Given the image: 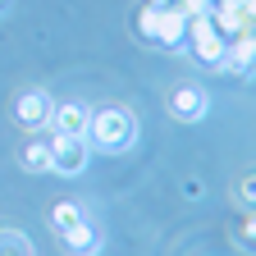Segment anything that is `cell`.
Here are the masks:
<instances>
[{"instance_id": "obj_15", "label": "cell", "mask_w": 256, "mask_h": 256, "mask_svg": "<svg viewBox=\"0 0 256 256\" xmlns=\"http://www.w3.org/2000/svg\"><path fill=\"white\" fill-rule=\"evenodd\" d=\"M178 5H183L188 14H210V5H215V0H178Z\"/></svg>"}, {"instance_id": "obj_14", "label": "cell", "mask_w": 256, "mask_h": 256, "mask_svg": "<svg viewBox=\"0 0 256 256\" xmlns=\"http://www.w3.org/2000/svg\"><path fill=\"white\" fill-rule=\"evenodd\" d=\"M238 242H242V252H256V210L242 220V229H238Z\"/></svg>"}, {"instance_id": "obj_16", "label": "cell", "mask_w": 256, "mask_h": 256, "mask_svg": "<svg viewBox=\"0 0 256 256\" xmlns=\"http://www.w3.org/2000/svg\"><path fill=\"white\" fill-rule=\"evenodd\" d=\"M242 18H247V32H256V0H242Z\"/></svg>"}, {"instance_id": "obj_8", "label": "cell", "mask_w": 256, "mask_h": 256, "mask_svg": "<svg viewBox=\"0 0 256 256\" xmlns=\"http://www.w3.org/2000/svg\"><path fill=\"white\" fill-rule=\"evenodd\" d=\"M224 64H229L234 74L252 78V74H256V32H242V37H234V42H229V55H224Z\"/></svg>"}, {"instance_id": "obj_10", "label": "cell", "mask_w": 256, "mask_h": 256, "mask_svg": "<svg viewBox=\"0 0 256 256\" xmlns=\"http://www.w3.org/2000/svg\"><path fill=\"white\" fill-rule=\"evenodd\" d=\"M18 165L28 170V174H50V142H23V151H18Z\"/></svg>"}, {"instance_id": "obj_6", "label": "cell", "mask_w": 256, "mask_h": 256, "mask_svg": "<svg viewBox=\"0 0 256 256\" xmlns=\"http://www.w3.org/2000/svg\"><path fill=\"white\" fill-rule=\"evenodd\" d=\"M170 114H174L178 124H202V119L210 114V96H206L202 87L183 82V87L170 92Z\"/></svg>"}, {"instance_id": "obj_12", "label": "cell", "mask_w": 256, "mask_h": 256, "mask_svg": "<svg viewBox=\"0 0 256 256\" xmlns=\"http://www.w3.org/2000/svg\"><path fill=\"white\" fill-rule=\"evenodd\" d=\"M0 256H32L28 234H18V229H0Z\"/></svg>"}, {"instance_id": "obj_2", "label": "cell", "mask_w": 256, "mask_h": 256, "mask_svg": "<svg viewBox=\"0 0 256 256\" xmlns=\"http://www.w3.org/2000/svg\"><path fill=\"white\" fill-rule=\"evenodd\" d=\"M188 42H192V55L206 69H220L224 55H229V37L210 23V14H188Z\"/></svg>"}, {"instance_id": "obj_7", "label": "cell", "mask_w": 256, "mask_h": 256, "mask_svg": "<svg viewBox=\"0 0 256 256\" xmlns=\"http://www.w3.org/2000/svg\"><path fill=\"white\" fill-rule=\"evenodd\" d=\"M87 124H92V110L82 101H64L50 114V133H60V138H87Z\"/></svg>"}, {"instance_id": "obj_5", "label": "cell", "mask_w": 256, "mask_h": 256, "mask_svg": "<svg viewBox=\"0 0 256 256\" xmlns=\"http://www.w3.org/2000/svg\"><path fill=\"white\" fill-rule=\"evenodd\" d=\"M50 114H55V101H50L42 87H28L18 96V106H14V119L28 128V133H46V128H50Z\"/></svg>"}, {"instance_id": "obj_9", "label": "cell", "mask_w": 256, "mask_h": 256, "mask_svg": "<svg viewBox=\"0 0 256 256\" xmlns=\"http://www.w3.org/2000/svg\"><path fill=\"white\" fill-rule=\"evenodd\" d=\"M64 247H69V256H96L101 252V229L92 220H82L74 229H64Z\"/></svg>"}, {"instance_id": "obj_18", "label": "cell", "mask_w": 256, "mask_h": 256, "mask_svg": "<svg viewBox=\"0 0 256 256\" xmlns=\"http://www.w3.org/2000/svg\"><path fill=\"white\" fill-rule=\"evenodd\" d=\"M5 10H10V0H0V14H5Z\"/></svg>"}, {"instance_id": "obj_17", "label": "cell", "mask_w": 256, "mask_h": 256, "mask_svg": "<svg viewBox=\"0 0 256 256\" xmlns=\"http://www.w3.org/2000/svg\"><path fill=\"white\" fill-rule=\"evenodd\" d=\"M146 5H156V10H165V5H178V0H146Z\"/></svg>"}, {"instance_id": "obj_1", "label": "cell", "mask_w": 256, "mask_h": 256, "mask_svg": "<svg viewBox=\"0 0 256 256\" xmlns=\"http://www.w3.org/2000/svg\"><path fill=\"white\" fill-rule=\"evenodd\" d=\"M87 142L96 151H106V156H124V151H133L138 142V114L133 110H124V106H106V110H96L92 124H87Z\"/></svg>"}, {"instance_id": "obj_3", "label": "cell", "mask_w": 256, "mask_h": 256, "mask_svg": "<svg viewBox=\"0 0 256 256\" xmlns=\"http://www.w3.org/2000/svg\"><path fill=\"white\" fill-rule=\"evenodd\" d=\"M87 165H92V146H87V138H60V133H50V174L78 178Z\"/></svg>"}, {"instance_id": "obj_11", "label": "cell", "mask_w": 256, "mask_h": 256, "mask_svg": "<svg viewBox=\"0 0 256 256\" xmlns=\"http://www.w3.org/2000/svg\"><path fill=\"white\" fill-rule=\"evenodd\" d=\"M50 220H55V229L64 234V229H74V224H82V220H87V210H82L78 202H55Z\"/></svg>"}, {"instance_id": "obj_13", "label": "cell", "mask_w": 256, "mask_h": 256, "mask_svg": "<svg viewBox=\"0 0 256 256\" xmlns=\"http://www.w3.org/2000/svg\"><path fill=\"white\" fill-rule=\"evenodd\" d=\"M238 202H242L247 210H256V170L242 174V183H238Z\"/></svg>"}, {"instance_id": "obj_4", "label": "cell", "mask_w": 256, "mask_h": 256, "mask_svg": "<svg viewBox=\"0 0 256 256\" xmlns=\"http://www.w3.org/2000/svg\"><path fill=\"white\" fill-rule=\"evenodd\" d=\"M151 10H156V5H151ZM151 42H156V46H165V50H183V46H188V10H183V5H165V10H156Z\"/></svg>"}]
</instances>
